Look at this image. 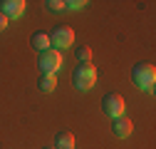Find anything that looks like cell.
Returning a JSON list of instances; mask_svg holds the SVG:
<instances>
[{"mask_svg": "<svg viewBox=\"0 0 156 149\" xmlns=\"http://www.w3.org/2000/svg\"><path fill=\"white\" fill-rule=\"evenodd\" d=\"M30 45H32L37 52L50 50V35H47V32H42V30H35V32H32V37H30Z\"/></svg>", "mask_w": 156, "mask_h": 149, "instance_id": "cell-9", "label": "cell"}, {"mask_svg": "<svg viewBox=\"0 0 156 149\" xmlns=\"http://www.w3.org/2000/svg\"><path fill=\"white\" fill-rule=\"evenodd\" d=\"M25 0H0V13H3L8 20H17V17H23L25 13Z\"/></svg>", "mask_w": 156, "mask_h": 149, "instance_id": "cell-6", "label": "cell"}, {"mask_svg": "<svg viewBox=\"0 0 156 149\" xmlns=\"http://www.w3.org/2000/svg\"><path fill=\"white\" fill-rule=\"evenodd\" d=\"M5 27H8V17H5V15H3V13H0V32H3V30H5Z\"/></svg>", "mask_w": 156, "mask_h": 149, "instance_id": "cell-14", "label": "cell"}, {"mask_svg": "<svg viewBox=\"0 0 156 149\" xmlns=\"http://www.w3.org/2000/svg\"><path fill=\"white\" fill-rule=\"evenodd\" d=\"M131 129H134V124H131L129 117H116V119L112 122V132L119 137V139H126V137L131 134Z\"/></svg>", "mask_w": 156, "mask_h": 149, "instance_id": "cell-7", "label": "cell"}, {"mask_svg": "<svg viewBox=\"0 0 156 149\" xmlns=\"http://www.w3.org/2000/svg\"><path fill=\"white\" fill-rule=\"evenodd\" d=\"M37 65H40V74H55L57 70L62 67V52H57V50L50 47V50L40 52Z\"/></svg>", "mask_w": 156, "mask_h": 149, "instance_id": "cell-5", "label": "cell"}, {"mask_svg": "<svg viewBox=\"0 0 156 149\" xmlns=\"http://www.w3.org/2000/svg\"><path fill=\"white\" fill-rule=\"evenodd\" d=\"M72 42H74V30L67 27V25H60V27H55L50 32V47L57 50V52L72 47Z\"/></svg>", "mask_w": 156, "mask_h": 149, "instance_id": "cell-4", "label": "cell"}, {"mask_svg": "<svg viewBox=\"0 0 156 149\" xmlns=\"http://www.w3.org/2000/svg\"><path fill=\"white\" fill-rule=\"evenodd\" d=\"M45 5H47L50 13H62V10H65V3H62V0H45Z\"/></svg>", "mask_w": 156, "mask_h": 149, "instance_id": "cell-12", "label": "cell"}, {"mask_svg": "<svg viewBox=\"0 0 156 149\" xmlns=\"http://www.w3.org/2000/svg\"><path fill=\"white\" fill-rule=\"evenodd\" d=\"M131 82L139 89H151L156 82V67L151 62H136L131 67Z\"/></svg>", "mask_w": 156, "mask_h": 149, "instance_id": "cell-2", "label": "cell"}, {"mask_svg": "<svg viewBox=\"0 0 156 149\" xmlns=\"http://www.w3.org/2000/svg\"><path fill=\"white\" fill-rule=\"evenodd\" d=\"M55 149H72L74 147V134L69 132V129H62V132L55 134Z\"/></svg>", "mask_w": 156, "mask_h": 149, "instance_id": "cell-8", "label": "cell"}, {"mask_svg": "<svg viewBox=\"0 0 156 149\" xmlns=\"http://www.w3.org/2000/svg\"><path fill=\"white\" fill-rule=\"evenodd\" d=\"M87 5V0H69V3H65V10H82Z\"/></svg>", "mask_w": 156, "mask_h": 149, "instance_id": "cell-13", "label": "cell"}, {"mask_svg": "<svg viewBox=\"0 0 156 149\" xmlns=\"http://www.w3.org/2000/svg\"><path fill=\"white\" fill-rule=\"evenodd\" d=\"M42 149H55V147H42Z\"/></svg>", "mask_w": 156, "mask_h": 149, "instance_id": "cell-15", "label": "cell"}, {"mask_svg": "<svg viewBox=\"0 0 156 149\" xmlns=\"http://www.w3.org/2000/svg\"><path fill=\"white\" fill-rule=\"evenodd\" d=\"M37 87H40V92H52L57 87V80H55V74H40V80H37Z\"/></svg>", "mask_w": 156, "mask_h": 149, "instance_id": "cell-10", "label": "cell"}, {"mask_svg": "<svg viewBox=\"0 0 156 149\" xmlns=\"http://www.w3.org/2000/svg\"><path fill=\"white\" fill-rule=\"evenodd\" d=\"M72 85L80 89V92H89L97 85V67L84 62V65H77L72 70Z\"/></svg>", "mask_w": 156, "mask_h": 149, "instance_id": "cell-1", "label": "cell"}, {"mask_svg": "<svg viewBox=\"0 0 156 149\" xmlns=\"http://www.w3.org/2000/svg\"><path fill=\"white\" fill-rule=\"evenodd\" d=\"M124 109H126V102L119 92H107L102 97V112L107 117L116 119V117H124Z\"/></svg>", "mask_w": 156, "mask_h": 149, "instance_id": "cell-3", "label": "cell"}, {"mask_svg": "<svg viewBox=\"0 0 156 149\" xmlns=\"http://www.w3.org/2000/svg\"><path fill=\"white\" fill-rule=\"evenodd\" d=\"M74 57H77V62H80V65H84V62L92 60V50H89L87 45H82V47H77V50H74Z\"/></svg>", "mask_w": 156, "mask_h": 149, "instance_id": "cell-11", "label": "cell"}]
</instances>
